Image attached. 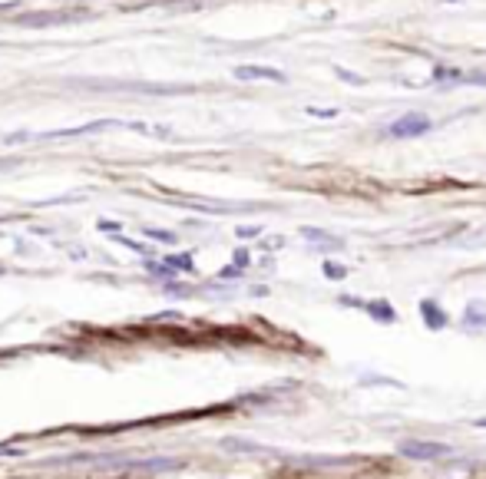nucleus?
I'll return each mask as SVG.
<instances>
[{
    "label": "nucleus",
    "mask_w": 486,
    "mask_h": 479,
    "mask_svg": "<svg viewBox=\"0 0 486 479\" xmlns=\"http://www.w3.org/2000/svg\"><path fill=\"white\" fill-rule=\"evenodd\" d=\"M400 456L407 460H417V463H437V460H447L454 449L447 443H433V440H400Z\"/></svg>",
    "instance_id": "f257e3e1"
},
{
    "label": "nucleus",
    "mask_w": 486,
    "mask_h": 479,
    "mask_svg": "<svg viewBox=\"0 0 486 479\" xmlns=\"http://www.w3.org/2000/svg\"><path fill=\"white\" fill-rule=\"evenodd\" d=\"M433 129V122H430V116H424V113H404L400 120L391 122V129L387 133L394 135V139H417V135H424Z\"/></svg>",
    "instance_id": "f03ea898"
},
{
    "label": "nucleus",
    "mask_w": 486,
    "mask_h": 479,
    "mask_svg": "<svg viewBox=\"0 0 486 479\" xmlns=\"http://www.w3.org/2000/svg\"><path fill=\"white\" fill-rule=\"evenodd\" d=\"M420 317H424V328L427 330L450 328V314L440 308V301H437V298H420Z\"/></svg>",
    "instance_id": "7ed1b4c3"
},
{
    "label": "nucleus",
    "mask_w": 486,
    "mask_h": 479,
    "mask_svg": "<svg viewBox=\"0 0 486 479\" xmlns=\"http://www.w3.org/2000/svg\"><path fill=\"white\" fill-rule=\"evenodd\" d=\"M460 324H463L467 330H486V301H483V298L467 301V308H463V317H460Z\"/></svg>",
    "instance_id": "20e7f679"
},
{
    "label": "nucleus",
    "mask_w": 486,
    "mask_h": 479,
    "mask_svg": "<svg viewBox=\"0 0 486 479\" xmlns=\"http://www.w3.org/2000/svg\"><path fill=\"white\" fill-rule=\"evenodd\" d=\"M364 311H367L371 317H374L377 324H394V321H397L394 304H391L387 298H374V301H367V304H364Z\"/></svg>",
    "instance_id": "39448f33"
},
{
    "label": "nucleus",
    "mask_w": 486,
    "mask_h": 479,
    "mask_svg": "<svg viewBox=\"0 0 486 479\" xmlns=\"http://www.w3.org/2000/svg\"><path fill=\"white\" fill-rule=\"evenodd\" d=\"M301 235L308 241H315V248H324V252H341L344 248V241L328 235V232H321V228H301Z\"/></svg>",
    "instance_id": "423d86ee"
},
{
    "label": "nucleus",
    "mask_w": 486,
    "mask_h": 479,
    "mask_svg": "<svg viewBox=\"0 0 486 479\" xmlns=\"http://www.w3.org/2000/svg\"><path fill=\"white\" fill-rule=\"evenodd\" d=\"M235 73H239V79H274V83H285V73L268 70V66H239Z\"/></svg>",
    "instance_id": "0eeeda50"
},
{
    "label": "nucleus",
    "mask_w": 486,
    "mask_h": 479,
    "mask_svg": "<svg viewBox=\"0 0 486 479\" xmlns=\"http://www.w3.org/2000/svg\"><path fill=\"white\" fill-rule=\"evenodd\" d=\"M321 271H324V278H328V281H344V278L351 274L348 265H337V261H324Z\"/></svg>",
    "instance_id": "6e6552de"
},
{
    "label": "nucleus",
    "mask_w": 486,
    "mask_h": 479,
    "mask_svg": "<svg viewBox=\"0 0 486 479\" xmlns=\"http://www.w3.org/2000/svg\"><path fill=\"white\" fill-rule=\"evenodd\" d=\"M433 79H463V73H460V70H447V66H437V70H433Z\"/></svg>",
    "instance_id": "1a4fd4ad"
},
{
    "label": "nucleus",
    "mask_w": 486,
    "mask_h": 479,
    "mask_svg": "<svg viewBox=\"0 0 486 479\" xmlns=\"http://www.w3.org/2000/svg\"><path fill=\"white\" fill-rule=\"evenodd\" d=\"M335 73L341 76V79H348V83H354V86H361V83H364V76H361V73H351V70H344V66H337Z\"/></svg>",
    "instance_id": "9d476101"
},
{
    "label": "nucleus",
    "mask_w": 486,
    "mask_h": 479,
    "mask_svg": "<svg viewBox=\"0 0 486 479\" xmlns=\"http://www.w3.org/2000/svg\"><path fill=\"white\" fill-rule=\"evenodd\" d=\"M337 304H341V308H361V311H364V304H367V301L354 298V294H341V298H337Z\"/></svg>",
    "instance_id": "9b49d317"
},
{
    "label": "nucleus",
    "mask_w": 486,
    "mask_h": 479,
    "mask_svg": "<svg viewBox=\"0 0 486 479\" xmlns=\"http://www.w3.org/2000/svg\"><path fill=\"white\" fill-rule=\"evenodd\" d=\"M311 116H318V120H335L337 116V109H308Z\"/></svg>",
    "instance_id": "f8f14e48"
},
{
    "label": "nucleus",
    "mask_w": 486,
    "mask_h": 479,
    "mask_svg": "<svg viewBox=\"0 0 486 479\" xmlns=\"http://www.w3.org/2000/svg\"><path fill=\"white\" fill-rule=\"evenodd\" d=\"M473 426H480V430H486V417H480V420H473Z\"/></svg>",
    "instance_id": "ddd939ff"
}]
</instances>
